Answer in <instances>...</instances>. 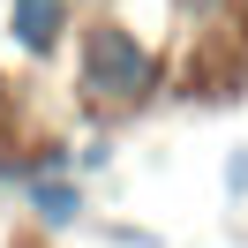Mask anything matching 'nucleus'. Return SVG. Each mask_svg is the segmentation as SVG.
I'll list each match as a JSON object with an SVG mask.
<instances>
[{
    "instance_id": "f257e3e1",
    "label": "nucleus",
    "mask_w": 248,
    "mask_h": 248,
    "mask_svg": "<svg viewBox=\"0 0 248 248\" xmlns=\"http://www.w3.org/2000/svg\"><path fill=\"white\" fill-rule=\"evenodd\" d=\"M83 91L106 98V106H136L151 91V53L121 31V23H98L91 46H83Z\"/></svg>"
},
{
    "instance_id": "f03ea898",
    "label": "nucleus",
    "mask_w": 248,
    "mask_h": 248,
    "mask_svg": "<svg viewBox=\"0 0 248 248\" xmlns=\"http://www.w3.org/2000/svg\"><path fill=\"white\" fill-rule=\"evenodd\" d=\"M61 16H68V0H16V38L23 46H53V38H61Z\"/></svg>"
},
{
    "instance_id": "7ed1b4c3",
    "label": "nucleus",
    "mask_w": 248,
    "mask_h": 248,
    "mask_svg": "<svg viewBox=\"0 0 248 248\" xmlns=\"http://www.w3.org/2000/svg\"><path fill=\"white\" fill-rule=\"evenodd\" d=\"M38 211L46 218H76V188L68 181H38Z\"/></svg>"
}]
</instances>
